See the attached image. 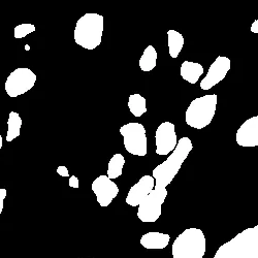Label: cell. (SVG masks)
<instances>
[{
    "instance_id": "obj_1",
    "label": "cell",
    "mask_w": 258,
    "mask_h": 258,
    "mask_svg": "<svg viewBox=\"0 0 258 258\" xmlns=\"http://www.w3.org/2000/svg\"><path fill=\"white\" fill-rule=\"evenodd\" d=\"M193 145L189 138L184 137L179 140L176 149L173 151L168 158L162 162L161 164L157 165L153 169V179L155 180V187L154 189H166L174 178L179 173L181 169L182 164L192 151Z\"/></svg>"
},
{
    "instance_id": "obj_2",
    "label": "cell",
    "mask_w": 258,
    "mask_h": 258,
    "mask_svg": "<svg viewBox=\"0 0 258 258\" xmlns=\"http://www.w3.org/2000/svg\"><path fill=\"white\" fill-rule=\"evenodd\" d=\"M214 258H258V224L220 246Z\"/></svg>"
},
{
    "instance_id": "obj_3",
    "label": "cell",
    "mask_w": 258,
    "mask_h": 258,
    "mask_svg": "<svg viewBox=\"0 0 258 258\" xmlns=\"http://www.w3.org/2000/svg\"><path fill=\"white\" fill-rule=\"evenodd\" d=\"M103 25V17L101 15L96 13L85 14L76 24L75 42L86 50L96 49L101 44Z\"/></svg>"
},
{
    "instance_id": "obj_4",
    "label": "cell",
    "mask_w": 258,
    "mask_h": 258,
    "mask_svg": "<svg viewBox=\"0 0 258 258\" xmlns=\"http://www.w3.org/2000/svg\"><path fill=\"white\" fill-rule=\"evenodd\" d=\"M173 258H203L207 251V240L202 229L190 227L185 229L175 240Z\"/></svg>"
},
{
    "instance_id": "obj_5",
    "label": "cell",
    "mask_w": 258,
    "mask_h": 258,
    "mask_svg": "<svg viewBox=\"0 0 258 258\" xmlns=\"http://www.w3.org/2000/svg\"><path fill=\"white\" fill-rule=\"evenodd\" d=\"M217 100L216 94L205 95L192 100L185 114L186 124L196 129H203L210 125L216 113Z\"/></svg>"
},
{
    "instance_id": "obj_6",
    "label": "cell",
    "mask_w": 258,
    "mask_h": 258,
    "mask_svg": "<svg viewBox=\"0 0 258 258\" xmlns=\"http://www.w3.org/2000/svg\"><path fill=\"white\" fill-rule=\"evenodd\" d=\"M120 134L124 139V147L128 153L136 156L147 155V136L143 124L127 123L120 128Z\"/></svg>"
},
{
    "instance_id": "obj_7",
    "label": "cell",
    "mask_w": 258,
    "mask_h": 258,
    "mask_svg": "<svg viewBox=\"0 0 258 258\" xmlns=\"http://www.w3.org/2000/svg\"><path fill=\"white\" fill-rule=\"evenodd\" d=\"M36 75L27 68H19L8 77L5 89L7 94L12 97H18L30 91L36 83Z\"/></svg>"
},
{
    "instance_id": "obj_8",
    "label": "cell",
    "mask_w": 258,
    "mask_h": 258,
    "mask_svg": "<svg viewBox=\"0 0 258 258\" xmlns=\"http://www.w3.org/2000/svg\"><path fill=\"white\" fill-rule=\"evenodd\" d=\"M167 197L166 189H153L140 204L138 218L142 222H156L162 213V205Z\"/></svg>"
},
{
    "instance_id": "obj_9",
    "label": "cell",
    "mask_w": 258,
    "mask_h": 258,
    "mask_svg": "<svg viewBox=\"0 0 258 258\" xmlns=\"http://www.w3.org/2000/svg\"><path fill=\"white\" fill-rule=\"evenodd\" d=\"M156 153L164 156L173 152L178 145L176 127L171 122H163L156 129Z\"/></svg>"
},
{
    "instance_id": "obj_10",
    "label": "cell",
    "mask_w": 258,
    "mask_h": 258,
    "mask_svg": "<svg viewBox=\"0 0 258 258\" xmlns=\"http://www.w3.org/2000/svg\"><path fill=\"white\" fill-rule=\"evenodd\" d=\"M91 189L96 196L97 203L100 207H109L119 193V187L109 177L101 175L96 178L92 184Z\"/></svg>"
},
{
    "instance_id": "obj_11",
    "label": "cell",
    "mask_w": 258,
    "mask_h": 258,
    "mask_svg": "<svg viewBox=\"0 0 258 258\" xmlns=\"http://www.w3.org/2000/svg\"><path fill=\"white\" fill-rule=\"evenodd\" d=\"M231 61L224 56H218L208 71L207 76L201 82V88L203 90H210L215 85L220 83L230 71Z\"/></svg>"
},
{
    "instance_id": "obj_12",
    "label": "cell",
    "mask_w": 258,
    "mask_h": 258,
    "mask_svg": "<svg viewBox=\"0 0 258 258\" xmlns=\"http://www.w3.org/2000/svg\"><path fill=\"white\" fill-rule=\"evenodd\" d=\"M155 187V180L151 176H144L129 190L126 204L132 207H139L140 204L150 195Z\"/></svg>"
},
{
    "instance_id": "obj_13",
    "label": "cell",
    "mask_w": 258,
    "mask_h": 258,
    "mask_svg": "<svg viewBox=\"0 0 258 258\" xmlns=\"http://www.w3.org/2000/svg\"><path fill=\"white\" fill-rule=\"evenodd\" d=\"M235 139L241 147H258V116L246 120L236 132Z\"/></svg>"
},
{
    "instance_id": "obj_14",
    "label": "cell",
    "mask_w": 258,
    "mask_h": 258,
    "mask_svg": "<svg viewBox=\"0 0 258 258\" xmlns=\"http://www.w3.org/2000/svg\"><path fill=\"white\" fill-rule=\"evenodd\" d=\"M170 236L167 233L150 231L141 238V245L146 249H164L168 246Z\"/></svg>"
},
{
    "instance_id": "obj_15",
    "label": "cell",
    "mask_w": 258,
    "mask_h": 258,
    "mask_svg": "<svg viewBox=\"0 0 258 258\" xmlns=\"http://www.w3.org/2000/svg\"><path fill=\"white\" fill-rule=\"evenodd\" d=\"M180 74L182 79L187 81L190 84L198 83L199 79L204 74V68L201 63L184 61L180 69Z\"/></svg>"
},
{
    "instance_id": "obj_16",
    "label": "cell",
    "mask_w": 258,
    "mask_h": 258,
    "mask_svg": "<svg viewBox=\"0 0 258 258\" xmlns=\"http://www.w3.org/2000/svg\"><path fill=\"white\" fill-rule=\"evenodd\" d=\"M168 51L171 58H178L184 47V36L177 30L170 29L167 31Z\"/></svg>"
},
{
    "instance_id": "obj_17",
    "label": "cell",
    "mask_w": 258,
    "mask_h": 258,
    "mask_svg": "<svg viewBox=\"0 0 258 258\" xmlns=\"http://www.w3.org/2000/svg\"><path fill=\"white\" fill-rule=\"evenodd\" d=\"M157 64V51L153 46H148L141 59H140V68L143 72L149 73L156 68Z\"/></svg>"
},
{
    "instance_id": "obj_18",
    "label": "cell",
    "mask_w": 258,
    "mask_h": 258,
    "mask_svg": "<svg viewBox=\"0 0 258 258\" xmlns=\"http://www.w3.org/2000/svg\"><path fill=\"white\" fill-rule=\"evenodd\" d=\"M21 127H22V119L17 112H11L8 120V133L7 141L9 143L13 142L15 139L20 137Z\"/></svg>"
},
{
    "instance_id": "obj_19",
    "label": "cell",
    "mask_w": 258,
    "mask_h": 258,
    "mask_svg": "<svg viewBox=\"0 0 258 258\" xmlns=\"http://www.w3.org/2000/svg\"><path fill=\"white\" fill-rule=\"evenodd\" d=\"M125 164V158L122 154L116 153L107 164V177L111 180L117 179L122 176L123 167Z\"/></svg>"
},
{
    "instance_id": "obj_20",
    "label": "cell",
    "mask_w": 258,
    "mask_h": 258,
    "mask_svg": "<svg viewBox=\"0 0 258 258\" xmlns=\"http://www.w3.org/2000/svg\"><path fill=\"white\" fill-rule=\"evenodd\" d=\"M128 107L135 117L143 116L147 112L146 98L138 93L131 95L128 99Z\"/></svg>"
},
{
    "instance_id": "obj_21",
    "label": "cell",
    "mask_w": 258,
    "mask_h": 258,
    "mask_svg": "<svg viewBox=\"0 0 258 258\" xmlns=\"http://www.w3.org/2000/svg\"><path fill=\"white\" fill-rule=\"evenodd\" d=\"M36 30L35 26L33 24L30 23H25V24H20L18 26L15 27L14 29V36L15 38H23L25 36H27L28 34L34 32Z\"/></svg>"
},
{
    "instance_id": "obj_22",
    "label": "cell",
    "mask_w": 258,
    "mask_h": 258,
    "mask_svg": "<svg viewBox=\"0 0 258 258\" xmlns=\"http://www.w3.org/2000/svg\"><path fill=\"white\" fill-rule=\"evenodd\" d=\"M7 189L0 188V215H2L5 207V200L7 198Z\"/></svg>"
},
{
    "instance_id": "obj_23",
    "label": "cell",
    "mask_w": 258,
    "mask_h": 258,
    "mask_svg": "<svg viewBox=\"0 0 258 258\" xmlns=\"http://www.w3.org/2000/svg\"><path fill=\"white\" fill-rule=\"evenodd\" d=\"M56 171H57V174H58L59 176H61V177H63V178H69V177H70V171H69V169H68L67 166L60 165V166H58V168H57Z\"/></svg>"
},
{
    "instance_id": "obj_24",
    "label": "cell",
    "mask_w": 258,
    "mask_h": 258,
    "mask_svg": "<svg viewBox=\"0 0 258 258\" xmlns=\"http://www.w3.org/2000/svg\"><path fill=\"white\" fill-rule=\"evenodd\" d=\"M69 184H70V186H71L72 188H76V189H78V188L80 187L79 179H78L76 176H72V177L70 178V182H69Z\"/></svg>"
},
{
    "instance_id": "obj_25",
    "label": "cell",
    "mask_w": 258,
    "mask_h": 258,
    "mask_svg": "<svg viewBox=\"0 0 258 258\" xmlns=\"http://www.w3.org/2000/svg\"><path fill=\"white\" fill-rule=\"evenodd\" d=\"M250 30H251V32H253V33H258V20L254 21V22L252 23Z\"/></svg>"
},
{
    "instance_id": "obj_26",
    "label": "cell",
    "mask_w": 258,
    "mask_h": 258,
    "mask_svg": "<svg viewBox=\"0 0 258 258\" xmlns=\"http://www.w3.org/2000/svg\"><path fill=\"white\" fill-rule=\"evenodd\" d=\"M3 145H4V139H3V136L0 135V151H2L3 149Z\"/></svg>"
},
{
    "instance_id": "obj_27",
    "label": "cell",
    "mask_w": 258,
    "mask_h": 258,
    "mask_svg": "<svg viewBox=\"0 0 258 258\" xmlns=\"http://www.w3.org/2000/svg\"><path fill=\"white\" fill-rule=\"evenodd\" d=\"M83 258H89V257H83Z\"/></svg>"
}]
</instances>
